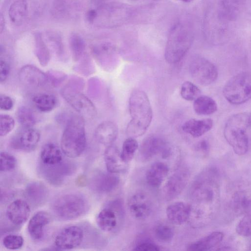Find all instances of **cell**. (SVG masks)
Masks as SVG:
<instances>
[{"label": "cell", "mask_w": 251, "mask_h": 251, "mask_svg": "<svg viewBox=\"0 0 251 251\" xmlns=\"http://www.w3.org/2000/svg\"><path fill=\"white\" fill-rule=\"evenodd\" d=\"M218 173L213 169L201 173L194 181L191 190L192 212L211 222L220 206V189Z\"/></svg>", "instance_id": "6da1fadb"}, {"label": "cell", "mask_w": 251, "mask_h": 251, "mask_svg": "<svg viewBox=\"0 0 251 251\" xmlns=\"http://www.w3.org/2000/svg\"><path fill=\"white\" fill-rule=\"evenodd\" d=\"M129 111L131 120L126 132L130 137L143 135L150 126L152 118V111L146 93L141 90H133L129 99Z\"/></svg>", "instance_id": "7a4b0ae2"}, {"label": "cell", "mask_w": 251, "mask_h": 251, "mask_svg": "<svg viewBox=\"0 0 251 251\" xmlns=\"http://www.w3.org/2000/svg\"><path fill=\"white\" fill-rule=\"evenodd\" d=\"M86 146L84 118L75 115L68 120L61 139V149L70 158L79 156Z\"/></svg>", "instance_id": "3957f363"}, {"label": "cell", "mask_w": 251, "mask_h": 251, "mask_svg": "<svg viewBox=\"0 0 251 251\" xmlns=\"http://www.w3.org/2000/svg\"><path fill=\"white\" fill-rule=\"evenodd\" d=\"M250 125L249 115L240 112L232 115L227 121L224 134L227 142L238 155L246 154L249 148L247 130Z\"/></svg>", "instance_id": "277c9868"}, {"label": "cell", "mask_w": 251, "mask_h": 251, "mask_svg": "<svg viewBox=\"0 0 251 251\" xmlns=\"http://www.w3.org/2000/svg\"><path fill=\"white\" fill-rule=\"evenodd\" d=\"M193 36L190 28L178 23L169 32L165 51V58L169 64L179 62L189 50Z\"/></svg>", "instance_id": "5b68a950"}, {"label": "cell", "mask_w": 251, "mask_h": 251, "mask_svg": "<svg viewBox=\"0 0 251 251\" xmlns=\"http://www.w3.org/2000/svg\"><path fill=\"white\" fill-rule=\"evenodd\" d=\"M85 198L78 193H67L59 196L53 201L51 209L60 219L72 220L81 216L86 211Z\"/></svg>", "instance_id": "8992f818"}, {"label": "cell", "mask_w": 251, "mask_h": 251, "mask_svg": "<svg viewBox=\"0 0 251 251\" xmlns=\"http://www.w3.org/2000/svg\"><path fill=\"white\" fill-rule=\"evenodd\" d=\"M227 205L229 211L236 216L251 213V182L236 181L229 187Z\"/></svg>", "instance_id": "52a82bcc"}, {"label": "cell", "mask_w": 251, "mask_h": 251, "mask_svg": "<svg viewBox=\"0 0 251 251\" xmlns=\"http://www.w3.org/2000/svg\"><path fill=\"white\" fill-rule=\"evenodd\" d=\"M223 95L233 104H240L251 99V74L241 72L230 78L224 87Z\"/></svg>", "instance_id": "ba28073f"}, {"label": "cell", "mask_w": 251, "mask_h": 251, "mask_svg": "<svg viewBox=\"0 0 251 251\" xmlns=\"http://www.w3.org/2000/svg\"><path fill=\"white\" fill-rule=\"evenodd\" d=\"M62 95L70 105L84 118L93 119L97 114L93 102L71 84L62 91Z\"/></svg>", "instance_id": "9c48e42d"}, {"label": "cell", "mask_w": 251, "mask_h": 251, "mask_svg": "<svg viewBox=\"0 0 251 251\" xmlns=\"http://www.w3.org/2000/svg\"><path fill=\"white\" fill-rule=\"evenodd\" d=\"M140 156L143 161H148L159 155L166 159L172 155L173 150L171 146L162 137L151 135L146 137L140 147Z\"/></svg>", "instance_id": "30bf717a"}, {"label": "cell", "mask_w": 251, "mask_h": 251, "mask_svg": "<svg viewBox=\"0 0 251 251\" xmlns=\"http://www.w3.org/2000/svg\"><path fill=\"white\" fill-rule=\"evenodd\" d=\"M190 73L192 78L199 84L208 85L214 82L218 75L216 66L203 57H197L191 62Z\"/></svg>", "instance_id": "8fae6325"}, {"label": "cell", "mask_w": 251, "mask_h": 251, "mask_svg": "<svg viewBox=\"0 0 251 251\" xmlns=\"http://www.w3.org/2000/svg\"><path fill=\"white\" fill-rule=\"evenodd\" d=\"M39 131L33 127H23L10 141V146L14 150L30 151L34 150L40 139Z\"/></svg>", "instance_id": "7c38bea8"}, {"label": "cell", "mask_w": 251, "mask_h": 251, "mask_svg": "<svg viewBox=\"0 0 251 251\" xmlns=\"http://www.w3.org/2000/svg\"><path fill=\"white\" fill-rule=\"evenodd\" d=\"M190 174L185 168L178 169L167 180L163 187V195L167 201L177 197L186 186Z\"/></svg>", "instance_id": "4fadbf2b"}, {"label": "cell", "mask_w": 251, "mask_h": 251, "mask_svg": "<svg viewBox=\"0 0 251 251\" xmlns=\"http://www.w3.org/2000/svg\"><path fill=\"white\" fill-rule=\"evenodd\" d=\"M83 236V231L80 227L70 226L64 228L57 233L54 238V243L58 250H71L81 244Z\"/></svg>", "instance_id": "5bb4252c"}, {"label": "cell", "mask_w": 251, "mask_h": 251, "mask_svg": "<svg viewBox=\"0 0 251 251\" xmlns=\"http://www.w3.org/2000/svg\"><path fill=\"white\" fill-rule=\"evenodd\" d=\"M127 206L131 216L139 220L148 218L152 210V203L150 198L143 192L133 194L128 201Z\"/></svg>", "instance_id": "9a60e30c"}, {"label": "cell", "mask_w": 251, "mask_h": 251, "mask_svg": "<svg viewBox=\"0 0 251 251\" xmlns=\"http://www.w3.org/2000/svg\"><path fill=\"white\" fill-rule=\"evenodd\" d=\"M19 77L23 84L33 88L43 87L50 83L47 74L32 65L22 67L19 72Z\"/></svg>", "instance_id": "2e32d148"}, {"label": "cell", "mask_w": 251, "mask_h": 251, "mask_svg": "<svg viewBox=\"0 0 251 251\" xmlns=\"http://www.w3.org/2000/svg\"><path fill=\"white\" fill-rule=\"evenodd\" d=\"M120 178L116 174L98 171L95 172L90 180V185L95 191L108 193L119 185Z\"/></svg>", "instance_id": "e0dca14e"}, {"label": "cell", "mask_w": 251, "mask_h": 251, "mask_svg": "<svg viewBox=\"0 0 251 251\" xmlns=\"http://www.w3.org/2000/svg\"><path fill=\"white\" fill-rule=\"evenodd\" d=\"M30 213V208L27 202L20 199L11 202L7 206L6 211L8 220L17 226L25 223Z\"/></svg>", "instance_id": "ac0fdd59"}, {"label": "cell", "mask_w": 251, "mask_h": 251, "mask_svg": "<svg viewBox=\"0 0 251 251\" xmlns=\"http://www.w3.org/2000/svg\"><path fill=\"white\" fill-rule=\"evenodd\" d=\"M49 213L40 211L36 213L29 220L27 229L30 237L35 241H40L44 237L46 226L50 223Z\"/></svg>", "instance_id": "d6986e66"}, {"label": "cell", "mask_w": 251, "mask_h": 251, "mask_svg": "<svg viewBox=\"0 0 251 251\" xmlns=\"http://www.w3.org/2000/svg\"><path fill=\"white\" fill-rule=\"evenodd\" d=\"M48 188L42 182L33 181L28 183L24 191L26 200L34 206L44 204L49 197Z\"/></svg>", "instance_id": "ffe728a7"}, {"label": "cell", "mask_w": 251, "mask_h": 251, "mask_svg": "<svg viewBox=\"0 0 251 251\" xmlns=\"http://www.w3.org/2000/svg\"><path fill=\"white\" fill-rule=\"evenodd\" d=\"M191 209V204L177 201L167 207L166 214L167 218L172 223L181 225L188 221Z\"/></svg>", "instance_id": "44dd1931"}, {"label": "cell", "mask_w": 251, "mask_h": 251, "mask_svg": "<svg viewBox=\"0 0 251 251\" xmlns=\"http://www.w3.org/2000/svg\"><path fill=\"white\" fill-rule=\"evenodd\" d=\"M118 135V128L115 123L105 121L100 123L95 131L96 140L106 147L112 145Z\"/></svg>", "instance_id": "7402d4cb"}, {"label": "cell", "mask_w": 251, "mask_h": 251, "mask_svg": "<svg viewBox=\"0 0 251 251\" xmlns=\"http://www.w3.org/2000/svg\"><path fill=\"white\" fill-rule=\"evenodd\" d=\"M104 160L107 170L110 173L117 174L123 172L126 168L127 163L123 160L121 152L113 145L107 147L104 153Z\"/></svg>", "instance_id": "603a6c76"}, {"label": "cell", "mask_w": 251, "mask_h": 251, "mask_svg": "<svg viewBox=\"0 0 251 251\" xmlns=\"http://www.w3.org/2000/svg\"><path fill=\"white\" fill-rule=\"evenodd\" d=\"M169 172L167 164L162 162H156L152 164L146 174V180L151 187H159L166 179Z\"/></svg>", "instance_id": "cb8c5ba5"}, {"label": "cell", "mask_w": 251, "mask_h": 251, "mask_svg": "<svg viewBox=\"0 0 251 251\" xmlns=\"http://www.w3.org/2000/svg\"><path fill=\"white\" fill-rule=\"evenodd\" d=\"M224 235L220 231L213 232L207 236L190 244L187 250L207 251L215 250L223 240Z\"/></svg>", "instance_id": "d4e9b609"}, {"label": "cell", "mask_w": 251, "mask_h": 251, "mask_svg": "<svg viewBox=\"0 0 251 251\" xmlns=\"http://www.w3.org/2000/svg\"><path fill=\"white\" fill-rule=\"evenodd\" d=\"M213 125V121L209 118L201 120L191 119L183 124L182 129L184 132L197 138L209 131Z\"/></svg>", "instance_id": "484cf974"}, {"label": "cell", "mask_w": 251, "mask_h": 251, "mask_svg": "<svg viewBox=\"0 0 251 251\" xmlns=\"http://www.w3.org/2000/svg\"><path fill=\"white\" fill-rule=\"evenodd\" d=\"M62 162L54 166H46L41 163L44 177L50 183L60 184L64 177L69 174V167L68 166L67 167L68 164Z\"/></svg>", "instance_id": "4316f807"}, {"label": "cell", "mask_w": 251, "mask_h": 251, "mask_svg": "<svg viewBox=\"0 0 251 251\" xmlns=\"http://www.w3.org/2000/svg\"><path fill=\"white\" fill-rule=\"evenodd\" d=\"M238 0H220L218 5V15L223 21H235L239 14Z\"/></svg>", "instance_id": "83f0119b"}, {"label": "cell", "mask_w": 251, "mask_h": 251, "mask_svg": "<svg viewBox=\"0 0 251 251\" xmlns=\"http://www.w3.org/2000/svg\"><path fill=\"white\" fill-rule=\"evenodd\" d=\"M62 151L53 143L45 144L40 152L41 163L46 166H54L61 163L63 161Z\"/></svg>", "instance_id": "f1b7e54d"}, {"label": "cell", "mask_w": 251, "mask_h": 251, "mask_svg": "<svg viewBox=\"0 0 251 251\" xmlns=\"http://www.w3.org/2000/svg\"><path fill=\"white\" fill-rule=\"evenodd\" d=\"M118 212L111 207L102 209L98 214L96 222L99 227L105 232H111L117 226Z\"/></svg>", "instance_id": "f546056e"}, {"label": "cell", "mask_w": 251, "mask_h": 251, "mask_svg": "<svg viewBox=\"0 0 251 251\" xmlns=\"http://www.w3.org/2000/svg\"><path fill=\"white\" fill-rule=\"evenodd\" d=\"M32 101L37 110L43 112H48L54 109L57 104L55 96L48 93H40L34 95Z\"/></svg>", "instance_id": "4dcf8cb0"}, {"label": "cell", "mask_w": 251, "mask_h": 251, "mask_svg": "<svg viewBox=\"0 0 251 251\" xmlns=\"http://www.w3.org/2000/svg\"><path fill=\"white\" fill-rule=\"evenodd\" d=\"M27 14V4L25 0H16L10 5L8 15L10 21L17 25L23 23Z\"/></svg>", "instance_id": "1f68e13d"}, {"label": "cell", "mask_w": 251, "mask_h": 251, "mask_svg": "<svg viewBox=\"0 0 251 251\" xmlns=\"http://www.w3.org/2000/svg\"><path fill=\"white\" fill-rule=\"evenodd\" d=\"M193 108L195 112L200 115H208L217 110L216 101L210 97L200 96L194 102Z\"/></svg>", "instance_id": "d6a6232c"}, {"label": "cell", "mask_w": 251, "mask_h": 251, "mask_svg": "<svg viewBox=\"0 0 251 251\" xmlns=\"http://www.w3.org/2000/svg\"><path fill=\"white\" fill-rule=\"evenodd\" d=\"M18 123L23 127H33L37 122V116L31 108L27 106H22L16 112Z\"/></svg>", "instance_id": "836d02e7"}, {"label": "cell", "mask_w": 251, "mask_h": 251, "mask_svg": "<svg viewBox=\"0 0 251 251\" xmlns=\"http://www.w3.org/2000/svg\"><path fill=\"white\" fill-rule=\"evenodd\" d=\"M138 148V144L134 138L129 137L123 143L121 156L126 163L129 162L133 158Z\"/></svg>", "instance_id": "e575fe53"}, {"label": "cell", "mask_w": 251, "mask_h": 251, "mask_svg": "<svg viewBox=\"0 0 251 251\" xmlns=\"http://www.w3.org/2000/svg\"><path fill=\"white\" fill-rule=\"evenodd\" d=\"M155 238L162 243H170L174 238V231L173 228L168 225L159 224L153 228Z\"/></svg>", "instance_id": "d590c367"}, {"label": "cell", "mask_w": 251, "mask_h": 251, "mask_svg": "<svg viewBox=\"0 0 251 251\" xmlns=\"http://www.w3.org/2000/svg\"><path fill=\"white\" fill-rule=\"evenodd\" d=\"M70 46L74 61H78L85 53L84 42L80 36L74 35L70 39Z\"/></svg>", "instance_id": "8d00e7d4"}, {"label": "cell", "mask_w": 251, "mask_h": 251, "mask_svg": "<svg viewBox=\"0 0 251 251\" xmlns=\"http://www.w3.org/2000/svg\"><path fill=\"white\" fill-rule=\"evenodd\" d=\"M201 90L193 83L187 81L181 85L180 95L185 100H195L201 95Z\"/></svg>", "instance_id": "74e56055"}, {"label": "cell", "mask_w": 251, "mask_h": 251, "mask_svg": "<svg viewBox=\"0 0 251 251\" xmlns=\"http://www.w3.org/2000/svg\"><path fill=\"white\" fill-rule=\"evenodd\" d=\"M36 38L35 51L37 57L42 66L48 65L50 59L49 50L40 36Z\"/></svg>", "instance_id": "f35d334b"}, {"label": "cell", "mask_w": 251, "mask_h": 251, "mask_svg": "<svg viewBox=\"0 0 251 251\" xmlns=\"http://www.w3.org/2000/svg\"><path fill=\"white\" fill-rule=\"evenodd\" d=\"M24 242V238L22 236L14 234L5 236L2 241L3 246L10 250L20 249L23 246Z\"/></svg>", "instance_id": "ab89813d"}, {"label": "cell", "mask_w": 251, "mask_h": 251, "mask_svg": "<svg viewBox=\"0 0 251 251\" xmlns=\"http://www.w3.org/2000/svg\"><path fill=\"white\" fill-rule=\"evenodd\" d=\"M16 165V159L14 156L8 152L2 151L0 157V170L1 172H8L12 170Z\"/></svg>", "instance_id": "60d3db41"}, {"label": "cell", "mask_w": 251, "mask_h": 251, "mask_svg": "<svg viewBox=\"0 0 251 251\" xmlns=\"http://www.w3.org/2000/svg\"><path fill=\"white\" fill-rule=\"evenodd\" d=\"M237 233L243 237L251 236V215L247 214L239 222L236 227Z\"/></svg>", "instance_id": "b9f144b4"}, {"label": "cell", "mask_w": 251, "mask_h": 251, "mask_svg": "<svg viewBox=\"0 0 251 251\" xmlns=\"http://www.w3.org/2000/svg\"><path fill=\"white\" fill-rule=\"evenodd\" d=\"M15 126L14 119L10 115L1 114L0 116V136H5L10 132Z\"/></svg>", "instance_id": "7bdbcfd3"}, {"label": "cell", "mask_w": 251, "mask_h": 251, "mask_svg": "<svg viewBox=\"0 0 251 251\" xmlns=\"http://www.w3.org/2000/svg\"><path fill=\"white\" fill-rule=\"evenodd\" d=\"M134 251H159L160 247L153 242L144 240L138 243L133 249Z\"/></svg>", "instance_id": "ee69618b"}, {"label": "cell", "mask_w": 251, "mask_h": 251, "mask_svg": "<svg viewBox=\"0 0 251 251\" xmlns=\"http://www.w3.org/2000/svg\"><path fill=\"white\" fill-rule=\"evenodd\" d=\"M47 74L49 83L54 86L59 85L66 77L65 74L55 71L50 70Z\"/></svg>", "instance_id": "f6af8a7d"}, {"label": "cell", "mask_w": 251, "mask_h": 251, "mask_svg": "<svg viewBox=\"0 0 251 251\" xmlns=\"http://www.w3.org/2000/svg\"><path fill=\"white\" fill-rule=\"evenodd\" d=\"M10 67L8 61L1 57L0 60V81L2 83L5 82L10 74Z\"/></svg>", "instance_id": "bcb514c9"}, {"label": "cell", "mask_w": 251, "mask_h": 251, "mask_svg": "<svg viewBox=\"0 0 251 251\" xmlns=\"http://www.w3.org/2000/svg\"><path fill=\"white\" fill-rule=\"evenodd\" d=\"M14 106V101L9 96L1 94L0 95V108L4 111L11 110Z\"/></svg>", "instance_id": "7dc6e473"}, {"label": "cell", "mask_w": 251, "mask_h": 251, "mask_svg": "<svg viewBox=\"0 0 251 251\" xmlns=\"http://www.w3.org/2000/svg\"><path fill=\"white\" fill-rule=\"evenodd\" d=\"M209 149L208 142L204 140L199 142L196 147V150L203 155H205L208 153Z\"/></svg>", "instance_id": "c3c4849f"}, {"label": "cell", "mask_w": 251, "mask_h": 251, "mask_svg": "<svg viewBox=\"0 0 251 251\" xmlns=\"http://www.w3.org/2000/svg\"><path fill=\"white\" fill-rule=\"evenodd\" d=\"M181 1H182L183 2H191V1H192L193 0H180Z\"/></svg>", "instance_id": "681fc988"}, {"label": "cell", "mask_w": 251, "mask_h": 251, "mask_svg": "<svg viewBox=\"0 0 251 251\" xmlns=\"http://www.w3.org/2000/svg\"><path fill=\"white\" fill-rule=\"evenodd\" d=\"M249 119H250V125H251V114L249 115Z\"/></svg>", "instance_id": "f907efd6"}, {"label": "cell", "mask_w": 251, "mask_h": 251, "mask_svg": "<svg viewBox=\"0 0 251 251\" xmlns=\"http://www.w3.org/2000/svg\"><path fill=\"white\" fill-rule=\"evenodd\" d=\"M250 248V250H251V247Z\"/></svg>", "instance_id": "816d5d0a"}]
</instances>
